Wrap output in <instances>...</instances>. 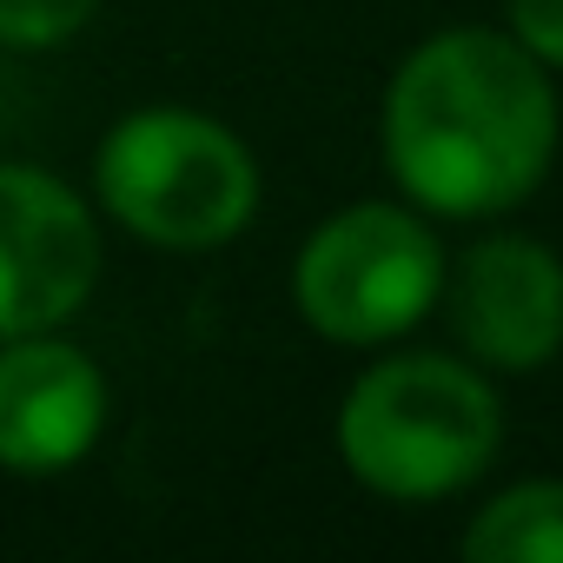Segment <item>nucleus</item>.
<instances>
[{
	"mask_svg": "<svg viewBox=\"0 0 563 563\" xmlns=\"http://www.w3.org/2000/svg\"><path fill=\"white\" fill-rule=\"evenodd\" d=\"M444 292V245L418 206L358 199L306 232L292 258V306L332 345H391Z\"/></svg>",
	"mask_w": 563,
	"mask_h": 563,
	"instance_id": "4",
	"label": "nucleus"
},
{
	"mask_svg": "<svg viewBox=\"0 0 563 563\" xmlns=\"http://www.w3.org/2000/svg\"><path fill=\"white\" fill-rule=\"evenodd\" d=\"M504 34L543 60L550 74H563V0H504Z\"/></svg>",
	"mask_w": 563,
	"mask_h": 563,
	"instance_id": "10",
	"label": "nucleus"
},
{
	"mask_svg": "<svg viewBox=\"0 0 563 563\" xmlns=\"http://www.w3.org/2000/svg\"><path fill=\"white\" fill-rule=\"evenodd\" d=\"M100 0H0V47L14 54H54L74 34H87Z\"/></svg>",
	"mask_w": 563,
	"mask_h": 563,
	"instance_id": "9",
	"label": "nucleus"
},
{
	"mask_svg": "<svg viewBox=\"0 0 563 563\" xmlns=\"http://www.w3.org/2000/svg\"><path fill=\"white\" fill-rule=\"evenodd\" d=\"M457 352L484 372H543L563 352V258L530 232H490L444 265Z\"/></svg>",
	"mask_w": 563,
	"mask_h": 563,
	"instance_id": "6",
	"label": "nucleus"
},
{
	"mask_svg": "<svg viewBox=\"0 0 563 563\" xmlns=\"http://www.w3.org/2000/svg\"><path fill=\"white\" fill-rule=\"evenodd\" d=\"M100 212L159 252H212L258 212L252 146L192 107H140L107 126L93 153Z\"/></svg>",
	"mask_w": 563,
	"mask_h": 563,
	"instance_id": "3",
	"label": "nucleus"
},
{
	"mask_svg": "<svg viewBox=\"0 0 563 563\" xmlns=\"http://www.w3.org/2000/svg\"><path fill=\"white\" fill-rule=\"evenodd\" d=\"M471 563H563V477L497 490L457 537Z\"/></svg>",
	"mask_w": 563,
	"mask_h": 563,
	"instance_id": "8",
	"label": "nucleus"
},
{
	"mask_svg": "<svg viewBox=\"0 0 563 563\" xmlns=\"http://www.w3.org/2000/svg\"><path fill=\"white\" fill-rule=\"evenodd\" d=\"M100 286L93 206L47 166H0V339L60 332Z\"/></svg>",
	"mask_w": 563,
	"mask_h": 563,
	"instance_id": "5",
	"label": "nucleus"
},
{
	"mask_svg": "<svg viewBox=\"0 0 563 563\" xmlns=\"http://www.w3.org/2000/svg\"><path fill=\"white\" fill-rule=\"evenodd\" d=\"M497 444L504 398L484 365L451 352H391L358 372L339 405L345 471L391 504H431L477 484Z\"/></svg>",
	"mask_w": 563,
	"mask_h": 563,
	"instance_id": "2",
	"label": "nucleus"
},
{
	"mask_svg": "<svg viewBox=\"0 0 563 563\" xmlns=\"http://www.w3.org/2000/svg\"><path fill=\"white\" fill-rule=\"evenodd\" d=\"M556 87L497 27L418 41L385 87V166L418 212L497 219L523 206L556 159Z\"/></svg>",
	"mask_w": 563,
	"mask_h": 563,
	"instance_id": "1",
	"label": "nucleus"
},
{
	"mask_svg": "<svg viewBox=\"0 0 563 563\" xmlns=\"http://www.w3.org/2000/svg\"><path fill=\"white\" fill-rule=\"evenodd\" d=\"M107 431V372L60 332L0 339V471L60 477Z\"/></svg>",
	"mask_w": 563,
	"mask_h": 563,
	"instance_id": "7",
	"label": "nucleus"
}]
</instances>
